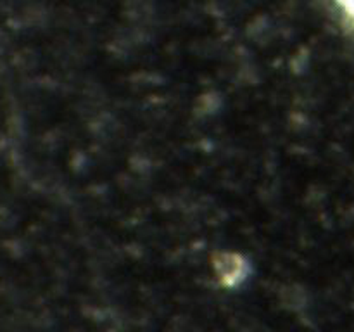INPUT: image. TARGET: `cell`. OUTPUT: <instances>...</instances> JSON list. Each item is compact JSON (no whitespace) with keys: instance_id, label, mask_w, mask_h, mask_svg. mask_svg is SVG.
<instances>
[{"instance_id":"obj_1","label":"cell","mask_w":354,"mask_h":332,"mask_svg":"<svg viewBox=\"0 0 354 332\" xmlns=\"http://www.w3.org/2000/svg\"><path fill=\"white\" fill-rule=\"evenodd\" d=\"M339 7L342 9V12L349 17V19L354 21V0H334Z\"/></svg>"}]
</instances>
